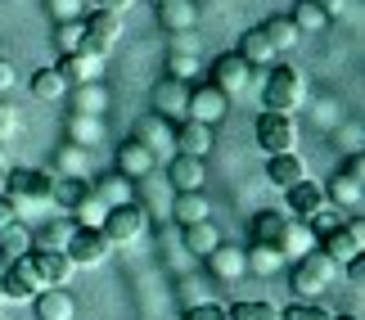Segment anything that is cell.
<instances>
[{"label":"cell","mask_w":365,"mask_h":320,"mask_svg":"<svg viewBox=\"0 0 365 320\" xmlns=\"http://www.w3.org/2000/svg\"><path fill=\"white\" fill-rule=\"evenodd\" d=\"M302 95H307V81H302L298 68L271 63V73H266V81H262V108H266V113L293 118L302 108Z\"/></svg>","instance_id":"6da1fadb"},{"label":"cell","mask_w":365,"mask_h":320,"mask_svg":"<svg viewBox=\"0 0 365 320\" xmlns=\"http://www.w3.org/2000/svg\"><path fill=\"white\" fill-rule=\"evenodd\" d=\"M334 271H339V262H329L320 248H312V253H302L298 262H293V275H289V289L298 294V302H316L320 294L329 289Z\"/></svg>","instance_id":"7a4b0ae2"},{"label":"cell","mask_w":365,"mask_h":320,"mask_svg":"<svg viewBox=\"0 0 365 320\" xmlns=\"http://www.w3.org/2000/svg\"><path fill=\"white\" fill-rule=\"evenodd\" d=\"M0 194H9L14 203H50L54 199V176L41 172V167H14V172H5Z\"/></svg>","instance_id":"3957f363"},{"label":"cell","mask_w":365,"mask_h":320,"mask_svg":"<svg viewBox=\"0 0 365 320\" xmlns=\"http://www.w3.org/2000/svg\"><path fill=\"white\" fill-rule=\"evenodd\" d=\"M145 226H149V212L140 207L135 199L131 203H118V207H108L104 212V239L113 244V248H126V244H135L140 234H145Z\"/></svg>","instance_id":"277c9868"},{"label":"cell","mask_w":365,"mask_h":320,"mask_svg":"<svg viewBox=\"0 0 365 320\" xmlns=\"http://www.w3.org/2000/svg\"><path fill=\"white\" fill-rule=\"evenodd\" d=\"M63 253L73 267H104L108 253H113V244L104 239V230H95V226H73V234H68V244H63Z\"/></svg>","instance_id":"5b68a950"},{"label":"cell","mask_w":365,"mask_h":320,"mask_svg":"<svg viewBox=\"0 0 365 320\" xmlns=\"http://www.w3.org/2000/svg\"><path fill=\"white\" fill-rule=\"evenodd\" d=\"M81 32H86V41H81V50L86 54H104L122 41V14H108V9H91L86 19H81Z\"/></svg>","instance_id":"8992f818"},{"label":"cell","mask_w":365,"mask_h":320,"mask_svg":"<svg viewBox=\"0 0 365 320\" xmlns=\"http://www.w3.org/2000/svg\"><path fill=\"white\" fill-rule=\"evenodd\" d=\"M316 248H320L329 262H352L361 248H365V221H361V217H343V226L329 230V234H320Z\"/></svg>","instance_id":"52a82bcc"},{"label":"cell","mask_w":365,"mask_h":320,"mask_svg":"<svg viewBox=\"0 0 365 320\" xmlns=\"http://www.w3.org/2000/svg\"><path fill=\"white\" fill-rule=\"evenodd\" d=\"M252 135H257V149H262L266 158H271V154H289V149L298 145V127H293V118L266 113V108H262V118H257V127H252Z\"/></svg>","instance_id":"ba28073f"},{"label":"cell","mask_w":365,"mask_h":320,"mask_svg":"<svg viewBox=\"0 0 365 320\" xmlns=\"http://www.w3.org/2000/svg\"><path fill=\"white\" fill-rule=\"evenodd\" d=\"M41 289H46V284H41L32 257L5 262V275H0V298H5V302H32Z\"/></svg>","instance_id":"9c48e42d"},{"label":"cell","mask_w":365,"mask_h":320,"mask_svg":"<svg viewBox=\"0 0 365 320\" xmlns=\"http://www.w3.org/2000/svg\"><path fill=\"white\" fill-rule=\"evenodd\" d=\"M185 113H190L194 122H203V127H217V122L230 113V95H221L212 81H207V86H190Z\"/></svg>","instance_id":"30bf717a"},{"label":"cell","mask_w":365,"mask_h":320,"mask_svg":"<svg viewBox=\"0 0 365 320\" xmlns=\"http://www.w3.org/2000/svg\"><path fill=\"white\" fill-rule=\"evenodd\" d=\"M172 131H176V127H172L167 118L149 113V118L135 122V135H131V140H140L153 158H172V154H176V135H172Z\"/></svg>","instance_id":"8fae6325"},{"label":"cell","mask_w":365,"mask_h":320,"mask_svg":"<svg viewBox=\"0 0 365 320\" xmlns=\"http://www.w3.org/2000/svg\"><path fill=\"white\" fill-rule=\"evenodd\" d=\"M27 257H32V267H36V275H41L46 289H68V280H73V271H77L63 248H32Z\"/></svg>","instance_id":"7c38bea8"},{"label":"cell","mask_w":365,"mask_h":320,"mask_svg":"<svg viewBox=\"0 0 365 320\" xmlns=\"http://www.w3.org/2000/svg\"><path fill=\"white\" fill-rule=\"evenodd\" d=\"M248 81H252V68L235 50H226V54H217V59H212V86L221 95H240V91H248Z\"/></svg>","instance_id":"4fadbf2b"},{"label":"cell","mask_w":365,"mask_h":320,"mask_svg":"<svg viewBox=\"0 0 365 320\" xmlns=\"http://www.w3.org/2000/svg\"><path fill=\"white\" fill-rule=\"evenodd\" d=\"M100 68L104 59L100 54H86V50H77V54H59V63H54V73H59L68 86H86V81H100Z\"/></svg>","instance_id":"5bb4252c"},{"label":"cell","mask_w":365,"mask_h":320,"mask_svg":"<svg viewBox=\"0 0 365 320\" xmlns=\"http://www.w3.org/2000/svg\"><path fill=\"white\" fill-rule=\"evenodd\" d=\"M176 135V154H190V158H207L212 154V127H203V122H194V118H185L180 127L172 131Z\"/></svg>","instance_id":"9a60e30c"},{"label":"cell","mask_w":365,"mask_h":320,"mask_svg":"<svg viewBox=\"0 0 365 320\" xmlns=\"http://www.w3.org/2000/svg\"><path fill=\"white\" fill-rule=\"evenodd\" d=\"M153 167H158V158H153L145 145H140V140H126L118 149V167H113V172H122L126 180H149Z\"/></svg>","instance_id":"2e32d148"},{"label":"cell","mask_w":365,"mask_h":320,"mask_svg":"<svg viewBox=\"0 0 365 320\" xmlns=\"http://www.w3.org/2000/svg\"><path fill=\"white\" fill-rule=\"evenodd\" d=\"M212 217V203L203 199V190H176V199H172V221L180 230L185 226H199V221Z\"/></svg>","instance_id":"e0dca14e"},{"label":"cell","mask_w":365,"mask_h":320,"mask_svg":"<svg viewBox=\"0 0 365 320\" xmlns=\"http://www.w3.org/2000/svg\"><path fill=\"white\" fill-rule=\"evenodd\" d=\"M167 180H172V190H203L207 167H203V158L172 154V158H167Z\"/></svg>","instance_id":"ac0fdd59"},{"label":"cell","mask_w":365,"mask_h":320,"mask_svg":"<svg viewBox=\"0 0 365 320\" xmlns=\"http://www.w3.org/2000/svg\"><path fill=\"white\" fill-rule=\"evenodd\" d=\"M266 180H271L275 190H293L298 180H307V162L293 154V149L289 154H271L266 158Z\"/></svg>","instance_id":"d6986e66"},{"label":"cell","mask_w":365,"mask_h":320,"mask_svg":"<svg viewBox=\"0 0 365 320\" xmlns=\"http://www.w3.org/2000/svg\"><path fill=\"white\" fill-rule=\"evenodd\" d=\"M32 307H36V320H77V298L68 289H41Z\"/></svg>","instance_id":"ffe728a7"},{"label":"cell","mask_w":365,"mask_h":320,"mask_svg":"<svg viewBox=\"0 0 365 320\" xmlns=\"http://www.w3.org/2000/svg\"><path fill=\"white\" fill-rule=\"evenodd\" d=\"M185 104H190V81H176V77H167L153 86V108H158V118L172 122L176 113H185Z\"/></svg>","instance_id":"44dd1931"},{"label":"cell","mask_w":365,"mask_h":320,"mask_svg":"<svg viewBox=\"0 0 365 320\" xmlns=\"http://www.w3.org/2000/svg\"><path fill=\"white\" fill-rule=\"evenodd\" d=\"M203 262H207V271H212L217 280H244V275H248L244 248H230V244H217Z\"/></svg>","instance_id":"7402d4cb"},{"label":"cell","mask_w":365,"mask_h":320,"mask_svg":"<svg viewBox=\"0 0 365 320\" xmlns=\"http://www.w3.org/2000/svg\"><path fill=\"white\" fill-rule=\"evenodd\" d=\"M235 54H240V59H244L248 68H271V63L279 59V54H275V46L266 41V32H262V27H248V32L240 36V50H235Z\"/></svg>","instance_id":"603a6c76"},{"label":"cell","mask_w":365,"mask_h":320,"mask_svg":"<svg viewBox=\"0 0 365 320\" xmlns=\"http://www.w3.org/2000/svg\"><path fill=\"white\" fill-rule=\"evenodd\" d=\"M284 194H289V212L302 217V221H312L320 207H325V185H316V180H298V185L284 190Z\"/></svg>","instance_id":"cb8c5ba5"},{"label":"cell","mask_w":365,"mask_h":320,"mask_svg":"<svg viewBox=\"0 0 365 320\" xmlns=\"http://www.w3.org/2000/svg\"><path fill=\"white\" fill-rule=\"evenodd\" d=\"M91 190H95V199H100L104 207H118V203H131V199H135V180H126L122 172H108V176H100Z\"/></svg>","instance_id":"d4e9b609"},{"label":"cell","mask_w":365,"mask_h":320,"mask_svg":"<svg viewBox=\"0 0 365 320\" xmlns=\"http://www.w3.org/2000/svg\"><path fill=\"white\" fill-rule=\"evenodd\" d=\"M158 23L167 27V32H190V27L199 23V9H194V0H163Z\"/></svg>","instance_id":"484cf974"},{"label":"cell","mask_w":365,"mask_h":320,"mask_svg":"<svg viewBox=\"0 0 365 320\" xmlns=\"http://www.w3.org/2000/svg\"><path fill=\"white\" fill-rule=\"evenodd\" d=\"M312 248H316V234L307 230V221H293L289 217L284 234H279V253H284V262H298L302 253H312Z\"/></svg>","instance_id":"4316f807"},{"label":"cell","mask_w":365,"mask_h":320,"mask_svg":"<svg viewBox=\"0 0 365 320\" xmlns=\"http://www.w3.org/2000/svg\"><path fill=\"white\" fill-rule=\"evenodd\" d=\"M32 253V230L23 226V221H9L5 230H0V262H19Z\"/></svg>","instance_id":"83f0119b"},{"label":"cell","mask_w":365,"mask_h":320,"mask_svg":"<svg viewBox=\"0 0 365 320\" xmlns=\"http://www.w3.org/2000/svg\"><path fill=\"white\" fill-rule=\"evenodd\" d=\"M262 32H266V41L275 46V54H289V50H298V41H302V32L293 27V19H284V14L266 19V23H262Z\"/></svg>","instance_id":"f1b7e54d"},{"label":"cell","mask_w":365,"mask_h":320,"mask_svg":"<svg viewBox=\"0 0 365 320\" xmlns=\"http://www.w3.org/2000/svg\"><path fill=\"white\" fill-rule=\"evenodd\" d=\"M68 135H73V140H68V145L95 149V145L104 140V122L95 118V113H73V118H68Z\"/></svg>","instance_id":"f546056e"},{"label":"cell","mask_w":365,"mask_h":320,"mask_svg":"<svg viewBox=\"0 0 365 320\" xmlns=\"http://www.w3.org/2000/svg\"><path fill=\"white\" fill-rule=\"evenodd\" d=\"M361 194H365V185H361V180H352V176H334L329 180V185H325V203H334V207H339V212H343V207H361Z\"/></svg>","instance_id":"4dcf8cb0"},{"label":"cell","mask_w":365,"mask_h":320,"mask_svg":"<svg viewBox=\"0 0 365 320\" xmlns=\"http://www.w3.org/2000/svg\"><path fill=\"white\" fill-rule=\"evenodd\" d=\"M284 226H289V217L275 212V207H266V212L252 217V244H271V248H279V234H284Z\"/></svg>","instance_id":"1f68e13d"},{"label":"cell","mask_w":365,"mask_h":320,"mask_svg":"<svg viewBox=\"0 0 365 320\" xmlns=\"http://www.w3.org/2000/svg\"><path fill=\"white\" fill-rule=\"evenodd\" d=\"M244 262H248V275H275L279 267H284V253L279 248H271V244H252L248 253H244Z\"/></svg>","instance_id":"d6a6232c"},{"label":"cell","mask_w":365,"mask_h":320,"mask_svg":"<svg viewBox=\"0 0 365 320\" xmlns=\"http://www.w3.org/2000/svg\"><path fill=\"white\" fill-rule=\"evenodd\" d=\"M104 212H108V207L95 199V190H81L77 199H73V226H95V230H100L104 226Z\"/></svg>","instance_id":"836d02e7"},{"label":"cell","mask_w":365,"mask_h":320,"mask_svg":"<svg viewBox=\"0 0 365 320\" xmlns=\"http://www.w3.org/2000/svg\"><path fill=\"white\" fill-rule=\"evenodd\" d=\"M221 244V230L212 226V221H199V226H185V248L194 257H207L212 248Z\"/></svg>","instance_id":"e575fe53"},{"label":"cell","mask_w":365,"mask_h":320,"mask_svg":"<svg viewBox=\"0 0 365 320\" xmlns=\"http://www.w3.org/2000/svg\"><path fill=\"white\" fill-rule=\"evenodd\" d=\"M293 27H298V32L307 36V32H320V27H329V14L316 5V0H298V5H293Z\"/></svg>","instance_id":"d590c367"},{"label":"cell","mask_w":365,"mask_h":320,"mask_svg":"<svg viewBox=\"0 0 365 320\" xmlns=\"http://www.w3.org/2000/svg\"><path fill=\"white\" fill-rule=\"evenodd\" d=\"M32 95H36V100H46V104H54V100H63V95H68V81L54 73V68H41V73L32 77Z\"/></svg>","instance_id":"8d00e7d4"},{"label":"cell","mask_w":365,"mask_h":320,"mask_svg":"<svg viewBox=\"0 0 365 320\" xmlns=\"http://www.w3.org/2000/svg\"><path fill=\"white\" fill-rule=\"evenodd\" d=\"M54 167H59V172L68 176V180H86V149H81V145H63L59 149V158H54Z\"/></svg>","instance_id":"74e56055"},{"label":"cell","mask_w":365,"mask_h":320,"mask_svg":"<svg viewBox=\"0 0 365 320\" xmlns=\"http://www.w3.org/2000/svg\"><path fill=\"white\" fill-rule=\"evenodd\" d=\"M73 234V221H50V226L32 230V248H63Z\"/></svg>","instance_id":"f35d334b"},{"label":"cell","mask_w":365,"mask_h":320,"mask_svg":"<svg viewBox=\"0 0 365 320\" xmlns=\"http://www.w3.org/2000/svg\"><path fill=\"white\" fill-rule=\"evenodd\" d=\"M226 320H279V307H271V302H235V307H226Z\"/></svg>","instance_id":"ab89813d"},{"label":"cell","mask_w":365,"mask_h":320,"mask_svg":"<svg viewBox=\"0 0 365 320\" xmlns=\"http://www.w3.org/2000/svg\"><path fill=\"white\" fill-rule=\"evenodd\" d=\"M104 104H108L104 86L86 81V86H77V108H73V113H95V118H100V113H104Z\"/></svg>","instance_id":"60d3db41"},{"label":"cell","mask_w":365,"mask_h":320,"mask_svg":"<svg viewBox=\"0 0 365 320\" xmlns=\"http://www.w3.org/2000/svg\"><path fill=\"white\" fill-rule=\"evenodd\" d=\"M81 41H86V32H81V19H68V23H59V32H54V46H59V54H77Z\"/></svg>","instance_id":"b9f144b4"},{"label":"cell","mask_w":365,"mask_h":320,"mask_svg":"<svg viewBox=\"0 0 365 320\" xmlns=\"http://www.w3.org/2000/svg\"><path fill=\"white\" fill-rule=\"evenodd\" d=\"M334 311H325L320 302H293V307L279 311V320H329Z\"/></svg>","instance_id":"7bdbcfd3"},{"label":"cell","mask_w":365,"mask_h":320,"mask_svg":"<svg viewBox=\"0 0 365 320\" xmlns=\"http://www.w3.org/2000/svg\"><path fill=\"white\" fill-rule=\"evenodd\" d=\"M167 68H172L176 81H194V73H199V54H180V50H172Z\"/></svg>","instance_id":"ee69618b"},{"label":"cell","mask_w":365,"mask_h":320,"mask_svg":"<svg viewBox=\"0 0 365 320\" xmlns=\"http://www.w3.org/2000/svg\"><path fill=\"white\" fill-rule=\"evenodd\" d=\"M180 320H226V307L221 302H199V307H190Z\"/></svg>","instance_id":"f6af8a7d"},{"label":"cell","mask_w":365,"mask_h":320,"mask_svg":"<svg viewBox=\"0 0 365 320\" xmlns=\"http://www.w3.org/2000/svg\"><path fill=\"white\" fill-rule=\"evenodd\" d=\"M9 135H19V108L0 100V140H9Z\"/></svg>","instance_id":"bcb514c9"},{"label":"cell","mask_w":365,"mask_h":320,"mask_svg":"<svg viewBox=\"0 0 365 320\" xmlns=\"http://www.w3.org/2000/svg\"><path fill=\"white\" fill-rule=\"evenodd\" d=\"M199 46H203V41L194 36V27H190V32H172V50H180V54H199Z\"/></svg>","instance_id":"7dc6e473"},{"label":"cell","mask_w":365,"mask_h":320,"mask_svg":"<svg viewBox=\"0 0 365 320\" xmlns=\"http://www.w3.org/2000/svg\"><path fill=\"white\" fill-rule=\"evenodd\" d=\"M347 284H352V289H365V257H361V253L347 262Z\"/></svg>","instance_id":"c3c4849f"},{"label":"cell","mask_w":365,"mask_h":320,"mask_svg":"<svg viewBox=\"0 0 365 320\" xmlns=\"http://www.w3.org/2000/svg\"><path fill=\"white\" fill-rule=\"evenodd\" d=\"M9 221H19V203H14L9 194H0V230H5Z\"/></svg>","instance_id":"681fc988"},{"label":"cell","mask_w":365,"mask_h":320,"mask_svg":"<svg viewBox=\"0 0 365 320\" xmlns=\"http://www.w3.org/2000/svg\"><path fill=\"white\" fill-rule=\"evenodd\" d=\"M343 176H352V180H361V185H365V158H361V154H352V158L343 162Z\"/></svg>","instance_id":"f907efd6"},{"label":"cell","mask_w":365,"mask_h":320,"mask_svg":"<svg viewBox=\"0 0 365 320\" xmlns=\"http://www.w3.org/2000/svg\"><path fill=\"white\" fill-rule=\"evenodd\" d=\"M14 81H19V68H14L9 59H0V91H9Z\"/></svg>","instance_id":"816d5d0a"},{"label":"cell","mask_w":365,"mask_h":320,"mask_svg":"<svg viewBox=\"0 0 365 320\" xmlns=\"http://www.w3.org/2000/svg\"><path fill=\"white\" fill-rule=\"evenodd\" d=\"M131 5H135V0H95V9H108V14H122Z\"/></svg>","instance_id":"f5cc1de1"},{"label":"cell","mask_w":365,"mask_h":320,"mask_svg":"<svg viewBox=\"0 0 365 320\" xmlns=\"http://www.w3.org/2000/svg\"><path fill=\"white\" fill-rule=\"evenodd\" d=\"M316 5H320V9H325V14H329V19H339V14H343V5H347V0H316Z\"/></svg>","instance_id":"db71d44e"},{"label":"cell","mask_w":365,"mask_h":320,"mask_svg":"<svg viewBox=\"0 0 365 320\" xmlns=\"http://www.w3.org/2000/svg\"><path fill=\"white\" fill-rule=\"evenodd\" d=\"M73 14H77V5H73V0H59V19L68 23V19H73Z\"/></svg>","instance_id":"11a10c76"},{"label":"cell","mask_w":365,"mask_h":320,"mask_svg":"<svg viewBox=\"0 0 365 320\" xmlns=\"http://www.w3.org/2000/svg\"><path fill=\"white\" fill-rule=\"evenodd\" d=\"M329 320H356V316H329Z\"/></svg>","instance_id":"9f6ffc18"},{"label":"cell","mask_w":365,"mask_h":320,"mask_svg":"<svg viewBox=\"0 0 365 320\" xmlns=\"http://www.w3.org/2000/svg\"><path fill=\"white\" fill-rule=\"evenodd\" d=\"M0 185H5V162H0Z\"/></svg>","instance_id":"6f0895ef"},{"label":"cell","mask_w":365,"mask_h":320,"mask_svg":"<svg viewBox=\"0 0 365 320\" xmlns=\"http://www.w3.org/2000/svg\"><path fill=\"white\" fill-rule=\"evenodd\" d=\"M153 5H163V0H153Z\"/></svg>","instance_id":"680465c9"},{"label":"cell","mask_w":365,"mask_h":320,"mask_svg":"<svg viewBox=\"0 0 365 320\" xmlns=\"http://www.w3.org/2000/svg\"><path fill=\"white\" fill-rule=\"evenodd\" d=\"M0 302H5V298H0Z\"/></svg>","instance_id":"91938a15"}]
</instances>
